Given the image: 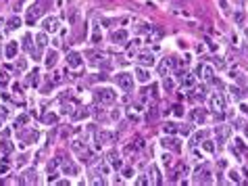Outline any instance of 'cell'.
<instances>
[{
	"label": "cell",
	"instance_id": "23",
	"mask_svg": "<svg viewBox=\"0 0 248 186\" xmlns=\"http://www.w3.org/2000/svg\"><path fill=\"white\" fill-rule=\"evenodd\" d=\"M244 19H246V13H244V11H238V13L234 15V21H236V23H242Z\"/></svg>",
	"mask_w": 248,
	"mask_h": 186
},
{
	"label": "cell",
	"instance_id": "44",
	"mask_svg": "<svg viewBox=\"0 0 248 186\" xmlns=\"http://www.w3.org/2000/svg\"><path fill=\"white\" fill-rule=\"evenodd\" d=\"M138 184H148V178H138Z\"/></svg>",
	"mask_w": 248,
	"mask_h": 186
},
{
	"label": "cell",
	"instance_id": "38",
	"mask_svg": "<svg viewBox=\"0 0 248 186\" xmlns=\"http://www.w3.org/2000/svg\"><path fill=\"white\" fill-rule=\"evenodd\" d=\"M131 174H133V169H131V167H125V169H123V176H125V178H131Z\"/></svg>",
	"mask_w": 248,
	"mask_h": 186
},
{
	"label": "cell",
	"instance_id": "10",
	"mask_svg": "<svg viewBox=\"0 0 248 186\" xmlns=\"http://www.w3.org/2000/svg\"><path fill=\"white\" fill-rule=\"evenodd\" d=\"M136 77H138V82H142V84L150 82V73H148L142 65H140V67H136Z\"/></svg>",
	"mask_w": 248,
	"mask_h": 186
},
{
	"label": "cell",
	"instance_id": "40",
	"mask_svg": "<svg viewBox=\"0 0 248 186\" xmlns=\"http://www.w3.org/2000/svg\"><path fill=\"white\" fill-rule=\"evenodd\" d=\"M56 121V115H46V124H54Z\"/></svg>",
	"mask_w": 248,
	"mask_h": 186
},
{
	"label": "cell",
	"instance_id": "13",
	"mask_svg": "<svg viewBox=\"0 0 248 186\" xmlns=\"http://www.w3.org/2000/svg\"><path fill=\"white\" fill-rule=\"evenodd\" d=\"M56 59H58V55H56V50H50L48 55H46V59H44V63H46V67H54L56 65Z\"/></svg>",
	"mask_w": 248,
	"mask_h": 186
},
{
	"label": "cell",
	"instance_id": "1",
	"mask_svg": "<svg viewBox=\"0 0 248 186\" xmlns=\"http://www.w3.org/2000/svg\"><path fill=\"white\" fill-rule=\"evenodd\" d=\"M44 7H46V0H35L34 4L29 7V13H27V23H29V25H34L35 19H38V17L46 11Z\"/></svg>",
	"mask_w": 248,
	"mask_h": 186
},
{
	"label": "cell",
	"instance_id": "5",
	"mask_svg": "<svg viewBox=\"0 0 248 186\" xmlns=\"http://www.w3.org/2000/svg\"><path fill=\"white\" fill-rule=\"evenodd\" d=\"M232 134V128L229 125H217L215 128V136H217V144H225V140Z\"/></svg>",
	"mask_w": 248,
	"mask_h": 186
},
{
	"label": "cell",
	"instance_id": "31",
	"mask_svg": "<svg viewBox=\"0 0 248 186\" xmlns=\"http://www.w3.org/2000/svg\"><path fill=\"white\" fill-rule=\"evenodd\" d=\"M0 146H2V151H4V153L13 151V144H8V142H0Z\"/></svg>",
	"mask_w": 248,
	"mask_h": 186
},
{
	"label": "cell",
	"instance_id": "18",
	"mask_svg": "<svg viewBox=\"0 0 248 186\" xmlns=\"http://www.w3.org/2000/svg\"><path fill=\"white\" fill-rule=\"evenodd\" d=\"M163 130H165V134H175V132H179L177 124H173V121H167L165 125H163Z\"/></svg>",
	"mask_w": 248,
	"mask_h": 186
},
{
	"label": "cell",
	"instance_id": "21",
	"mask_svg": "<svg viewBox=\"0 0 248 186\" xmlns=\"http://www.w3.org/2000/svg\"><path fill=\"white\" fill-rule=\"evenodd\" d=\"M202 73H204V77L208 82H213V67H202Z\"/></svg>",
	"mask_w": 248,
	"mask_h": 186
},
{
	"label": "cell",
	"instance_id": "7",
	"mask_svg": "<svg viewBox=\"0 0 248 186\" xmlns=\"http://www.w3.org/2000/svg\"><path fill=\"white\" fill-rule=\"evenodd\" d=\"M163 146H165V149H171V151H175V153L181 151L179 140H177V138H171V136H165V138H163Z\"/></svg>",
	"mask_w": 248,
	"mask_h": 186
},
{
	"label": "cell",
	"instance_id": "36",
	"mask_svg": "<svg viewBox=\"0 0 248 186\" xmlns=\"http://www.w3.org/2000/svg\"><path fill=\"white\" fill-rule=\"evenodd\" d=\"M179 132H181L184 136H188V134L192 132V128H190V125H181V128H179Z\"/></svg>",
	"mask_w": 248,
	"mask_h": 186
},
{
	"label": "cell",
	"instance_id": "12",
	"mask_svg": "<svg viewBox=\"0 0 248 186\" xmlns=\"http://www.w3.org/2000/svg\"><path fill=\"white\" fill-rule=\"evenodd\" d=\"M125 40H127V32H125V29L113 32V42H115V44H123Z\"/></svg>",
	"mask_w": 248,
	"mask_h": 186
},
{
	"label": "cell",
	"instance_id": "30",
	"mask_svg": "<svg viewBox=\"0 0 248 186\" xmlns=\"http://www.w3.org/2000/svg\"><path fill=\"white\" fill-rule=\"evenodd\" d=\"M219 4H221V11H223V15H229V4H227V2H225V0H221Z\"/></svg>",
	"mask_w": 248,
	"mask_h": 186
},
{
	"label": "cell",
	"instance_id": "2",
	"mask_svg": "<svg viewBox=\"0 0 248 186\" xmlns=\"http://www.w3.org/2000/svg\"><path fill=\"white\" fill-rule=\"evenodd\" d=\"M94 94H96V98L102 105H110V103H115V98H117V92L113 88H98Z\"/></svg>",
	"mask_w": 248,
	"mask_h": 186
},
{
	"label": "cell",
	"instance_id": "20",
	"mask_svg": "<svg viewBox=\"0 0 248 186\" xmlns=\"http://www.w3.org/2000/svg\"><path fill=\"white\" fill-rule=\"evenodd\" d=\"M19 25H21V19H19V17H13V19H8V25H7V27L8 29H17Z\"/></svg>",
	"mask_w": 248,
	"mask_h": 186
},
{
	"label": "cell",
	"instance_id": "43",
	"mask_svg": "<svg viewBox=\"0 0 248 186\" xmlns=\"http://www.w3.org/2000/svg\"><path fill=\"white\" fill-rule=\"evenodd\" d=\"M204 149H207V151H213L215 146H213V142H204Z\"/></svg>",
	"mask_w": 248,
	"mask_h": 186
},
{
	"label": "cell",
	"instance_id": "35",
	"mask_svg": "<svg viewBox=\"0 0 248 186\" xmlns=\"http://www.w3.org/2000/svg\"><path fill=\"white\" fill-rule=\"evenodd\" d=\"M173 113H175L177 117H181V115H184V109H181L179 105H175V107H173Z\"/></svg>",
	"mask_w": 248,
	"mask_h": 186
},
{
	"label": "cell",
	"instance_id": "6",
	"mask_svg": "<svg viewBox=\"0 0 248 186\" xmlns=\"http://www.w3.org/2000/svg\"><path fill=\"white\" fill-rule=\"evenodd\" d=\"M208 105H211L213 113H215V111H223V109H225V98H223V94L215 92L213 96H211V100H208Z\"/></svg>",
	"mask_w": 248,
	"mask_h": 186
},
{
	"label": "cell",
	"instance_id": "14",
	"mask_svg": "<svg viewBox=\"0 0 248 186\" xmlns=\"http://www.w3.org/2000/svg\"><path fill=\"white\" fill-rule=\"evenodd\" d=\"M192 119L196 121V124H204V119H207V111H204V109H196L192 113Z\"/></svg>",
	"mask_w": 248,
	"mask_h": 186
},
{
	"label": "cell",
	"instance_id": "37",
	"mask_svg": "<svg viewBox=\"0 0 248 186\" xmlns=\"http://www.w3.org/2000/svg\"><path fill=\"white\" fill-rule=\"evenodd\" d=\"M25 67H27V63H25V61H23V59H21V61L17 63V69H19V71H23V69H25Z\"/></svg>",
	"mask_w": 248,
	"mask_h": 186
},
{
	"label": "cell",
	"instance_id": "19",
	"mask_svg": "<svg viewBox=\"0 0 248 186\" xmlns=\"http://www.w3.org/2000/svg\"><path fill=\"white\" fill-rule=\"evenodd\" d=\"M35 46H38L40 50L46 46V34H38V38H35Z\"/></svg>",
	"mask_w": 248,
	"mask_h": 186
},
{
	"label": "cell",
	"instance_id": "47",
	"mask_svg": "<svg viewBox=\"0 0 248 186\" xmlns=\"http://www.w3.org/2000/svg\"><path fill=\"white\" fill-rule=\"evenodd\" d=\"M0 125H2V115H0Z\"/></svg>",
	"mask_w": 248,
	"mask_h": 186
},
{
	"label": "cell",
	"instance_id": "26",
	"mask_svg": "<svg viewBox=\"0 0 248 186\" xmlns=\"http://www.w3.org/2000/svg\"><path fill=\"white\" fill-rule=\"evenodd\" d=\"M8 172V159H2V165H0V176Z\"/></svg>",
	"mask_w": 248,
	"mask_h": 186
},
{
	"label": "cell",
	"instance_id": "39",
	"mask_svg": "<svg viewBox=\"0 0 248 186\" xmlns=\"http://www.w3.org/2000/svg\"><path fill=\"white\" fill-rule=\"evenodd\" d=\"M215 65H217V67H219V69H223V67H225V63L221 61L219 56H217V59H215Z\"/></svg>",
	"mask_w": 248,
	"mask_h": 186
},
{
	"label": "cell",
	"instance_id": "27",
	"mask_svg": "<svg viewBox=\"0 0 248 186\" xmlns=\"http://www.w3.org/2000/svg\"><path fill=\"white\" fill-rule=\"evenodd\" d=\"M90 115V111L88 109H82V111H77L75 113V119H82V117H88Z\"/></svg>",
	"mask_w": 248,
	"mask_h": 186
},
{
	"label": "cell",
	"instance_id": "24",
	"mask_svg": "<svg viewBox=\"0 0 248 186\" xmlns=\"http://www.w3.org/2000/svg\"><path fill=\"white\" fill-rule=\"evenodd\" d=\"M65 174H77V167L73 163H65Z\"/></svg>",
	"mask_w": 248,
	"mask_h": 186
},
{
	"label": "cell",
	"instance_id": "8",
	"mask_svg": "<svg viewBox=\"0 0 248 186\" xmlns=\"http://www.w3.org/2000/svg\"><path fill=\"white\" fill-rule=\"evenodd\" d=\"M138 63L142 67H146V65L152 67V65H154V56H152L150 52H142V55H138Z\"/></svg>",
	"mask_w": 248,
	"mask_h": 186
},
{
	"label": "cell",
	"instance_id": "42",
	"mask_svg": "<svg viewBox=\"0 0 248 186\" xmlns=\"http://www.w3.org/2000/svg\"><path fill=\"white\" fill-rule=\"evenodd\" d=\"M148 92H150L152 96H157V84H152V86H150V90H148Z\"/></svg>",
	"mask_w": 248,
	"mask_h": 186
},
{
	"label": "cell",
	"instance_id": "15",
	"mask_svg": "<svg viewBox=\"0 0 248 186\" xmlns=\"http://www.w3.org/2000/svg\"><path fill=\"white\" fill-rule=\"evenodd\" d=\"M109 163L115 167V169H121V159H119V155H117L115 151H110V153H109Z\"/></svg>",
	"mask_w": 248,
	"mask_h": 186
},
{
	"label": "cell",
	"instance_id": "3",
	"mask_svg": "<svg viewBox=\"0 0 248 186\" xmlns=\"http://www.w3.org/2000/svg\"><path fill=\"white\" fill-rule=\"evenodd\" d=\"M115 80H117V86L121 90H125V92L133 88V76H131V73H127V71L117 73V77H115Z\"/></svg>",
	"mask_w": 248,
	"mask_h": 186
},
{
	"label": "cell",
	"instance_id": "17",
	"mask_svg": "<svg viewBox=\"0 0 248 186\" xmlns=\"http://www.w3.org/2000/svg\"><path fill=\"white\" fill-rule=\"evenodd\" d=\"M23 176H25V178H19V182H23V184H25V182H35V169H27Z\"/></svg>",
	"mask_w": 248,
	"mask_h": 186
},
{
	"label": "cell",
	"instance_id": "45",
	"mask_svg": "<svg viewBox=\"0 0 248 186\" xmlns=\"http://www.w3.org/2000/svg\"><path fill=\"white\" fill-rule=\"evenodd\" d=\"M242 113H248V105H242Z\"/></svg>",
	"mask_w": 248,
	"mask_h": 186
},
{
	"label": "cell",
	"instance_id": "32",
	"mask_svg": "<svg viewBox=\"0 0 248 186\" xmlns=\"http://www.w3.org/2000/svg\"><path fill=\"white\" fill-rule=\"evenodd\" d=\"M229 180L238 184V182H240V176H238V172H229Z\"/></svg>",
	"mask_w": 248,
	"mask_h": 186
},
{
	"label": "cell",
	"instance_id": "22",
	"mask_svg": "<svg viewBox=\"0 0 248 186\" xmlns=\"http://www.w3.org/2000/svg\"><path fill=\"white\" fill-rule=\"evenodd\" d=\"M113 138V134H109V132H100L98 134V142H106V140H110Z\"/></svg>",
	"mask_w": 248,
	"mask_h": 186
},
{
	"label": "cell",
	"instance_id": "25",
	"mask_svg": "<svg viewBox=\"0 0 248 186\" xmlns=\"http://www.w3.org/2000/svg\"><path fill=\"white\" fill-rule=\"evenodd\" d=\"M25 124H27V115H19L17 121H15V125H19V128H21V125H25Z\"/></svg>",
	"mask_w": 248,
	"mask_h": 186
},
{
	"label": "cell",
	"instance_id": "48",
	"mask_svg": "<svg viewBox=\"0 0 248 186\" xmlns=\"http://www.w3.org/2000/svg\"><path fill=\"white\" fill-rule=\"evenodd\" d=\"M246 38H248V27H246Z\"/></svg>",
	"mask_w": 248,
	"mask_h": 186
},
{
	"label": "cell",
	"instance_id": "16",
	"mask_svg": "<svg viewBox=\"0 0 248 186\" xmlns=\"http://www.w3.org/2000/svg\"><path fill=\"white\" fill-rule=\"evenodd\" d=\"M17 50H19L17 42H8V44H7V50H4V52H7V59H13V56L17 55Z\"/></svg>",
	"mask_w": 248,
	"mask_h": 186
},
{
	"label": "cell",
	"instance_id": "4",
	"mask_svg": "<svg viewBox=\"0 0 248 186\" xmlns=\"http://www.w3.org/2000/svg\"><path fill=\"white\" fill-rule=\"evenodd\" d=\"M192 182H194V184H208V182H213V180H211V172H208L207 167L202 165L200 169H196Z\"/></svg>",
	"mask_w": 248,
	"mask_h": 186
},
{
	"label": "cell",
	"instance_id": "9",
	"mask_svg": "<svg viewBox=\"0 0 248 186\" xmlns=\"http://www.w3.org/2000/svg\"><path fill=\"white\" fill-rule=\"evenodd\" d=\"M44 29L46 32H56L58 29V19L56 17H46L44 19Z\"/></svg>",
	"mask_w": 248,
	"mask_h": 186
},
{
	"label": "cell",
	"instance_id": "34",
	"mask_svg": "<svg viewBox=\"0 0 248 186\" xmlns=\"http://www.w3.org/2000/svg\"><path fill=\"white\" fill-rule=\"evenodd\" d=\"M163 88H165V90H171V88H173V82L165 77V80H163Z\"/></svg>",
	"mask_w": 248,
	"mask_h": 186
},
{
	"label": "cell",
	"instance_id": "33",
	"mask_svg": "<svg viewBox=\"0 0 248 186\" xmlns=\"http://www.w3.org/2000/svg\"><path fill=\"white\" fill-rule=\"evenodd\" d=\"M229 90H232V94H234L236 98H242V92H240V88H236V86H232Z\"/></svg>",
	"mask_w": 248,
	"mask_h": 186
},
{
	"label": "cell",
	"instance_id": "41",
	"mask_svg": "<svg viewBox=\"0 0 248 186\" xmlns=\"http://www.w3.org/2000/svg\"><path fill=\"white\" fill-rule=\"evenodd\" d=\"M163 163H165V165H171V155H165V157H163Z\"/></svg>",
	"mask_w": 248,
	"mask_h": 186
},
{
	"label": "cell",
	"instance_id": "29",
	"mask_svg": "<svg viewBox=\"0 0 248 186\" xmlns=\"http://www.w3.org/2000/svg\"><path fill=\"white\" fill-rule=\"evenodd\" d=\"M190 86H194V77H192V76L186 77V82L181 84V88H190Z\"/></svg>",
	"mask_w": 248,
	"mask_h": 186
},
{
	"label": "cell",
	"instance_id": "11",
	"mask_svg": "<svg viewBox=\"0 0 248 186\" xmlns=\"http://www.w3.org/2000/svg\"><path fill=\"white\" fill-rule=\"evenodd\" d=\"M67 65H69V67H79V65H82V55H77V52H69V56H67Z\"/></svg>",
	"mask_w": 248,
	"mask_h": 186
},
{
	"label": "cell",
	"instance_id": "28",
	"mask_svg": "<svg viewBox=\"0 0 248 186\" xmlns=\"http://www.w3.org/2000/svg\"><path fill=\"white\" fill-rule=\"evenodd\" d=\"M102 40V36H100V32H98V27L94 29V36H92V42H94V44H98V42Z\"/></svg>",
	"mask_w": 248,
	"mask_h": 186
},
{
	"label": "cell",
	"instance_id": "46",
	"mask_svg": "<svg viewBox=\"0 0 248 186\" xmlns=\"http://www.w3.org/2000/svg\"><path fill=\"white\" fill-rule=\"evenodd\" d=\"M2 25H4V19H2V17H0V27H2Z\"/></svg>",
	"mask_w": 248,
	"mask_h": 186
}]
</instances>
